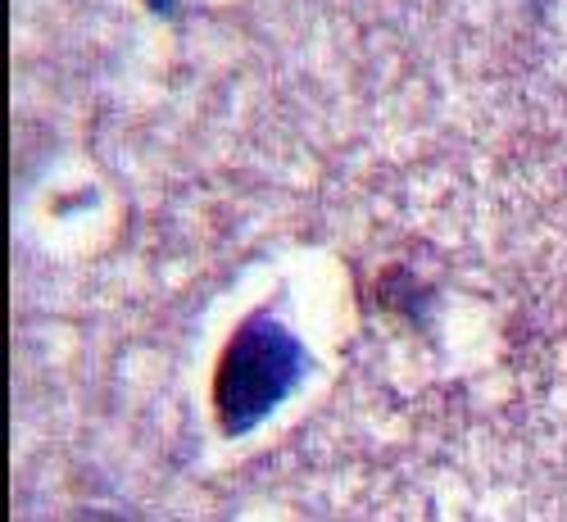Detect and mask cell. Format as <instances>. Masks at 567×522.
<instances>
[{
  "mask_svg": "<svg viewBox=\"0 0 567 522\" xmlns=\"http://www.w3.org/2000/svg\"><path fill=\"white\" fill-rule=\"evenodd\" d=\"M300 368L296 341L268 318H255L236 331L218 372V409L231 432L259 422L281 396L291 391V377Z\"/></svg>",
  "mask_w": 567,
  "mask_h": 522,
  "instance_id": "6da1fadb",
  "label": "cell"
}]
</instances>
